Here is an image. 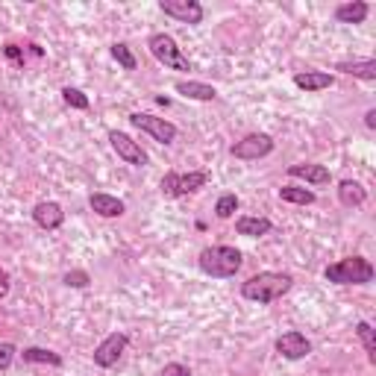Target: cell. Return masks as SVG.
Masks as SVG:
<instances>
[{
	"label": "cell",
	"instance_id": "6da1fadb",
	"mask_svg": "<svg viewBox=\"0 0 376 376\" xmlns=\"http://www.w3.org/2000/svg\"><path fill=\"white\" fill-rule=\"evenodd\" d=\"M294 285V276L291 273H280V271H262L256 276H250L247 282H241V297L250 303H259V306H268L273 300H280L291 291Z\"/></svg>",
	"mask_w": 376,
	"mask_h": 376
},
{
	"label": "cell",
	"instance_id": "7a4b0ae2",
	"mask_svg": "<svg viewBox=\"0 0 376 376\" xmlns=\"http://www.w3.org/2000/svg\"><path fill=\"white\" fill-rule=\"evenodd\" d=\"M241 250L229 247V244H212L200 250V256H197V264H200V271L206 276H212V280H229V276H236L241 271Z\"/></svg>",
	"mask_w": 376,
	"mask_h": 376
},
{
	"label": "cell",
	"instance_id": "3957f363",
	"mask_svg": "<svg viewBox=\"0 0 376 376\" xmlns=\"http://www.w3.org/2000/svg\"><path fill=\"white\" fill-rule=\"evenodd\" d=\"M324 276L335 285H368L373 280V264L364 256H347L335 264H329Z\"/></svg>",
	"mask_w": 376,
	"mask_h": 376
},
{
	"label": "cell",
	"instance_id": "277c9868",
	"mask_svg": "<svg viewBox=\"0 0 376 376\" xmlns=\"http://www.w3.org/2000/svg\"><path fill=\"white\" fill-rule=\"evenodd\" d=\"M147 50L153 53V59H156L159 65H165V68L191 71V62H188V56L180 50V44H176L168 32H153V36L147 39Z\"/></svg>",
	"mask_w": 376,
	"mask_h": 376
},
{
	"label": "cell",
	"instance_id": "5b68a950",
	"mask_svg": "<svg viewBox=\"0 0 376 376\" xmlns=\"http://www.w3.org/2000/svg\"><path fill=\"white\" fill-rule=\"evenodd\" d=\"M273 150V138L268 136V132H250V136H244L241 141H236V145L229 147V153L241 162H256V159H264L268 153Z\"/></svg>",
	"mask_w": 376,
	"mask_h": 376
},
{
	"label": "cell",
	"instance_id": "8992f818",
	"mask_svg": "<svg viewBox=\"0 0 376 376\" xmlns=\"http://www.w3.org/2000/svg\"><path fill=\"white\" fill-rule=\"evenodd\" d=\"M129 124L141 129V132H147V136L153 141H159V145H171V141L176 138V127L171 124V121H165V118H156V115H147V112H132L129 115Z\"/></svg>",
	"mask_w": 376,
	"mask_h": 376
},
{
	"label": "cell",
	"instance_id": "52a82bcc",
	"mask_svg": "<svg viewBox=\"0 0 376 376\" xmlns=\"http://www.w3.org/2000/svg\"><path fill=\"white\" fill-rule=\"evenodd\" d=\"M109 145H112V150H115L127 165H132V168H145V165H147V153L141 150L138 141H132L127 132L112 129V132H109Z\"/></svg>",
	"mask_w": 376,
	"mask_h": 376
},
{
	"label": "cell",
	"instance_id": "ba28073f",
	"mask_svg": "<svg viewBox=\"0 0 376 376\" xmlns=\"http://www.w3.org/2000/svg\"><path fill=\"white\" fill-rule=\"evenodd\" d=\"M127 344H129V338L124 333L106 335L101 344L94 347V364L97 368H112V364H118V359L127 353Z\"/></svg>",
	"mask_w": 376,
	"mask_h": 376
},
{
	"label": "cell",
	"instance_id": "9c48e42d",
	"mask_svg": "<svg viewBox=\"0 0 376 376\" xmlns=\"http://www.w3.org/2000/svg\"><path fill=\"white\" fill-rule=\"evenodd\" d=\"M276 353L289 362H300L312 353V341H309L303 333H297V329H289V333H282L276 338Z\"/></svg>",
	"mask_w": 376,
	"mask_h": 376
},
{
	"label": "cell",
	"instance_id": "30bf717a",
	"mask_svg": "<svg viewBox=\"0 0 376 376\" xmlns=\"http://www.w3.org/2000/svg\"><path fill=\"white\" fill-rule=\"evenodd\" d=\"M159 9L174 21H182V24H200L206 15L197 0H162Z\"/></svg>",
	"mask_w": 376,
	"mask_h": 376
},
{
	"label": "cell",
	"instance_id": "8fae6325",
	"mask_svg": "<svg viewBox=\"0 0 376 376\" xmlns=\"http://www.w3.org/2000/svg\"><path fill=\"white\" fill-rule=\"evenodd\" d=\"M32 220L41 227V229H59L65 224V209L56 203V200H41L36 209H32Z\"/></svg>",
	"mask_w": 376,
	"mask_h": 376
},
{
	"label": "cell",
	"instance_id": "7c38bea8",
	"mask_svg": "<svg viewBox=\"0 0 376 376\" xmlns=\"http://www.w3.org/2000/svg\"><path fill=\"white\" fill-rule=\"evenodd\" d=\"M289 176H294V180H303L309 185H329V180H333V174H329L326 165H315V162H297V165H291Z\"/></svg>",
	"mask_w": 376,
	"mask_h": 376
},
{
	"label": "cell",
	"instance_id": "4fadbf2b",
	"mask_svg": "<svg viewBox=\"0 0 376 376\" xmlns=\"http://www.w3.org/2000/svg\"><path fill=\"white\" fill-rule=\"evenodd\" d=\"M294 85L300 88V92H324V88H333L335 85V76L326 74V71H300L294 74Z\"/></svg>",
	"mask_w": 376,
	"mask_h": 376
},
{
	"label": "cell",
	"instance_id": "5bb4252c",
	"mask_svg": "<svg viewBox=\"0 0 376 376\" xmlns=\"http://www.w3.org/2000/svg\"><path fill=\"white\" fill-rule=\"evenodd\" d=\"M88 206H92V212L101 215V218H121L127 212L124 200H118V197H112V194H103V191L88 197Z\"/></svg>",
	"mask_w": 376,
	"mask_h": 376
},
{
	"label": "cell",
	"instance_id": "9a60e30c",
	"mask_svg": "<svg viewBox=\"0 0 376 376\" xmlns=\"http://www.w3.org/2000/svg\"><path fill=\"white\" fill-rule=\"evenodd\" d=\"M174 88H176V94H182V97H185V101H200V103H209V101H215V97H218L215 85H209V83H197V80H180Z\"/></svg>",
	"mask_w": 376,
	"mask_h": 376
},
{
	"label": "cell",
	"instance_id": "2e32d148",
	"mask_svg": "<svg viewBox=\"0 0 376 376\" xmlns=\"http://www.w3.org/2000/svg\"><path fill=\"white\" fill-rule=\"evenodd\" d=\"M209 174L206 171H188V174H176V185H174V197H185L206 188Z\"/></svg>",
	"mask_w": 376,
	"mask_h": 376
},
{
	"label": "cell",
	"instance_id": "e0dca14e",
	"mask_svg": "<svg viewBox=\"0 0 376 376\" xmlns=\"http://www.w3.org/2000/svg\"><path fill=\"white\" fill-rule=\"evenodd\" d=\"M368 12H370V6L364 0H350V3L335 6V21L338 24H364Z\"/></svg>",
	"mask_w": 376,
	"mask_h": 376
},
{
	"label": "cell",
	"instance_id": "ac0fdd59",
	"mask_svg": "<svg viewBox=\"0 0 376 376\" xmlns=\"http://www.w3.org/2000/svg\"><path fill=\"white\" fill-rule=\"evenodd\" d=\"M338 200L347 209H359V206H364V200H368V191H364L362 182H356V180H341L338 182Z\"/></svg>",
	"mask_w": 376,
	"mask_h": 376
},
{
	"label": "cell",
	"instance_id": "d6986e66",
	"mask_svg": "<svg viewBox=\"0 0 376 376\" xmlns=\"http://www.w3.org/2000/svg\"><path fill=\"white\" fill-rule=\"evenodd\" d=\"M271 220L268 218H256V215H241L236 220V232L244 238H259V236H268L271 232Z\"/></svg>",
	"mask_w": 376,
	"mask_h": 376
},
{
	"label": "cell",
	"instance_id": "ffe728a7",
	"mask_svg": "<svg viewBox=\"0 0 376 376\" xmlns=\"http://www.w3.org/2000/svg\"><path fill=\"white\" fill-rule=\"evenodd\" d=\"M335 71L359 76V80H376V62L373 59H353V62H338Z\"/></svg>",
	"mask_w": 376,
	"mask_h": 376
},
{
	"label": "cell",
	"instance_id": "44dd1931",
	"mask_svg": "<svg viewBox=\"0 0 376 376\" xmlns=\"http://www.w3.org/2000/svg\"><path fill=\"white\" fill-rule=\"evenodd\" d=\"M21 359H24L27 364H50V368H59L62 364L59 353H53L48 347H27L24 353H21Z\"/></svg>",
	"mask_w": 376,
	"mask_h": 376
},
{
	"label": "cell",
	"instance_id": "7402d4cb",
	"mask_svg": "<svg viewBox=\"0 0 376 376\" xmlns=\"http://www.w3.org/2000/svg\"><path fill=\"white\" fill-rule=\"evenodd\" d=\"M280 200L294 203V206H312L317 197H315V191H309V188H300V185H282V188H280Z\"/></svg>",
	"mask_w": 376,
	"mask_h": 376
},
{
	"label": "cell",
	"instance_id": "603a6c76",
	"mask_svg": "<svg viewBox=\"0 0 376 376\" xmlns=\"http://www.w3.org/2000/svg\"><path fill=\"white\" fill-rule=\"evenodd\" d=\"M356 333H359L362 344H364V353H368V362L376 364V329L368 324V320H362V324L356 326Z\"/></svg>",
	"mask_w": 376,
	"mask_h": 376
},
{
	"label": "cell",
	"instance_id": "cb8c5ba5",
	"mask_svg": "<svg viewBox=\"0 0 376 376\" xmlns=\"http://www.w3.org/2000/svg\"><path fill=\"white\" fill-rule=\"evenodd\" d=\"M238 206H241L238 194L227 191V194H220V197H218V203H215V215H218L220 220H227V218H232V215L238 212Z\"/></svg>",
	"mask_w": 376,
	"mask_h": 376
},
{
	"label": "cell",
	"instance_id": "d4e9b609",
	"mask_svg": "<svg viewBox=\"0 0 376 376\" xmlns=\"http://www.w3.org/2000/svg\"><path fill=\"white\" fill-rule=\"evenodd\" d=\"M112 59H115L124 71H136V56H132V50L127 48L124 41H115V44H112Z\"/></svg>",
	"mask_w": 376,
	"mask_h": 376
},
{
	"label": "cell",
	"instance_id": "484cf974",
	"mask_svg": "<svg viewBox=\"0 0 376 376\" xmlns=\"http://www.w3.org/2000/svg\"><path fill=\"white\" fill-rule=\"evenodd\" d=\"M62 101H65V106H71V109H80V112H85L88 106V97L80 92V88H71V85H65L62 88Z\"/></svg>",
	"mask_w": 376,
	"mask_h": 376
},
{
	"label": "cell",
	"instance_id": "4316f807",
	"mask_svg": "<svg viewBox=\"0 0 376 376\" xmlns=\"http://www.w3.org/2000/svg\"><path fill=\"white\" fill-rule=\"evenodd\" d=\"M68 289H88V282H92V276H88V271H68L62 280Z\"/></svg>",
	"mask_w": 376,
	"mask_h": 376
},
{
	"label": "cell",
	"instance_id": "83f0119b",
	"mask_svg": "<svg viewBox=\"0 0 376 376\" xmlns=\"http://www.w3.org/2000/svg\"><path fill=\"white\" fill-rule=\"evenodd\" d=\"M15 344H9V341H3V344H0V370H9V364L15 362Z\"/></svg>",
	"mask_w": 376,
	"mask_h": 376
},
{
	"label": "cell",
	"instance_id": "f1b7e54d",
	"mask_svg": "<svg viewBox=\"0 0 376 376\" xmlns=\"http://www.w3.org/2000/svg\"><path fill=\"white\" fill-rule=\"evenodd\" d=\"M159 376H191V370H188L185 364H180V362H171V364H165Z\"/></svg>",
	"mask_w": 376,
	"mask_h": 376
},
{
	"label": "cell",
	"instance_id": "f546056e",
	"mask_svg": "<svg viewBox=\"0 0 376 376\" xmlns=\"http://www.w3.org/2000/svg\"><path fill=\"white\" fill-rule=\"evenodd\" d=\"M3 53H6V56H9V59H12V62L18 65V68H21V65H24V50H21L18 44H6V48H3Z\"/></svg>",
	"mask_w": 376,
	"mask_h": 376
},
{
	"label": "cell",
	"instance_id": "4dcf8cb0",
	"mask_svg": "<svg viewBox=\"0 0 376 376\" xmlns=\"http://www.w3.org/2000/svg\"><path fill=\"white\" fill-rule=\"evenodd\" d=\"M174 185H176V171H168L162 176V194L165 197H174Z\"/></svg>",
	"mask_w": 376,
	"mask_h": 376
},
{
	"label": "cell",
	"instance_id": "1f68e13d",
	"mask_svg": "<svg viewBox=\"0 0 376 376\" xmlns=\"http://www.w3.org/2000/svg\"><path fill=\"white\" fill-rule=\"evenodd\" d=\"M364 127L376 129V109H368V112H364Z\"/></svg>",
	"mask_w": 376,
	"mask_h": 376
}]
</instances>
